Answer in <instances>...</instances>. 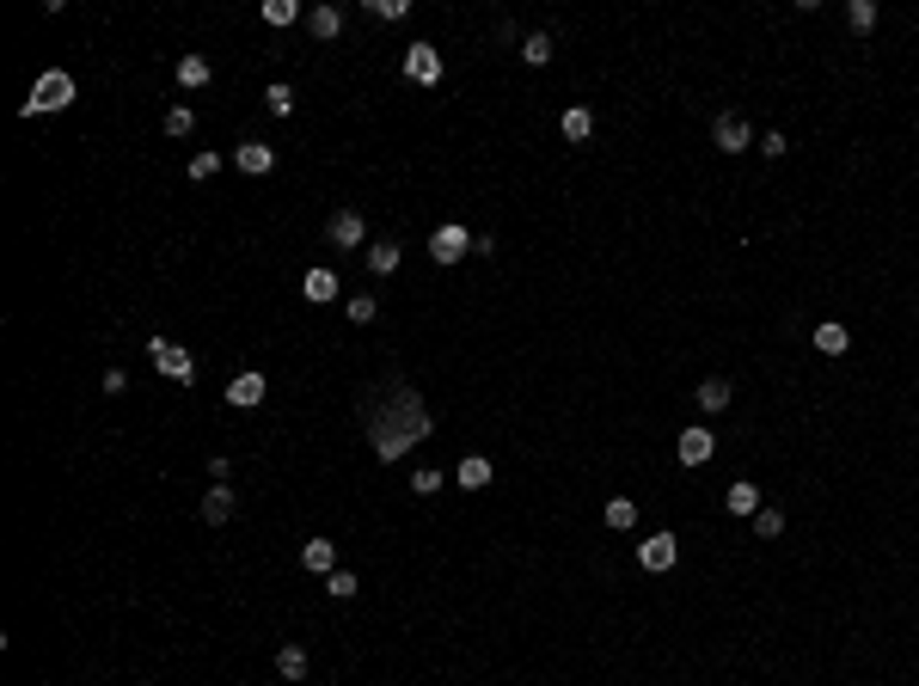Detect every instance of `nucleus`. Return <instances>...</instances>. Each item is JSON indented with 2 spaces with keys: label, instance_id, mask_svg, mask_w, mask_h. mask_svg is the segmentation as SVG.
Here are the masks:
<instances>
[{
  "label": "nucleus",
  "instance_id": "nucleus-36",
  "mask_svg": "<svg viewBox=\"0 0 919 686\" xmlns=\"http://www.w3.org/2000/svg\"><path fill=\"white\" fill-rule=\"evenodd\" d=\"M784 147H791V141H784V136H779V129H766V136H760V154H766V160H779V154H784Z\"/></svg>",
  "mask_w": 919,
  "mask_h": 686
},
{
  "label": "nucleus",
  "instance_id": "nucleus-20",
  "mask_svg": "<svg viewBox=\"0 0 919 686\" xmlns=\"http://www.w3.org/2000/svg\"><path fill=\"white\" fill-rule=\"evenodd\" d=\"M699 411H705V417H717V411H729V380H705V386H699Z\"/></svg>",
  "mask_w": 919,
  "mask_h": 686
},
{
  "label": "nucleus",
  "instance_id": "nucleus-33",
  "mask_svg": "<svg viewBox=\"0 0 919 686\" xmlns=\"http://www.w3.org/2000/svg\"><path fill=\"white\" fill-rule=\"evenodd\" d=\"M215 172H221V154H197V160H190V178H197V184L215 178Z\"/></svg>",
  "mask_w": 919,
  "mask_h": 686
},
{
  "label": "nucleus",
  "instance_id": "nucleus-29",
  "mask_svg": "<svg viewBox=\"0 0 919 686\" xmlns=\"http://www.w3.org/2000/svg\"><path fill=\"white\" fill-rule=\"evenodd\" d=\"M190 129H197V110H190V104H172V110H166V136H190Z\"/></svg>",
  "mask_w": 919,
  "mask_h": 686
},
{
  "label": "nucleus",
  "instance_id": "nucleus-30",
  "mask_svg": "<svg viewBox=\"0 0 919 686\" xmlns=\"http://www.w3.org/2000/svg\"><path fill=\"white\" fill-rule=\"evenodd\" d=\"M754 533H760V540H779V533H784V514L779 509H760V514H754Z\"/></svg>",
  "mask_w": 919,
  "mask_h": 686
},
{
  "label": "nucleus",
  "instance_id": "nucleus-31",
  "mask_svg": "<svg viewBox=\"0 0 919 686\" xmlns=\"http://www.w3.org/2000/svg\"><path fill=\"white\" fill-rule=\"evenodd\" d=\"M375 312H380L375 295H349V319H356V325H375Z\"/></svg>",
  "mask_w": 919,
  "mask_h": 686
},
{
  "label": "nucleus",
  "instance_id": "nucleus-12",
  "mask_svg": "<svg viewBox=\"0 0 919 686\" xmlns=\"http://www.w3.org/2000/svg\"><path fill=\"white\" fill-rule=\"evenodd\" d=\"M208 80H215V62H208V56H197V49H184V56H178V86H190V92H197V86H208Z\"/></svg>",
  "mask_w": 919,
  "mask_h": 686
},
{
  "label": "nucleus",
  "instance_id": "nucleus-27",
  "mask_svg": "<svg viewBox=\"0 0 919 686\" xmlns=\"http://www.w3.org/2000/svg\"><path fill=\"white\" fill-rule=\"evenodd\" d=\"M264 110H270V117H288V110H295V92H288L282 80H276V86H264Z\"/></svg>",
  "mask_w": 919,
  "mask_h": 686
},
{
  "label": "nucleus",
  "instance_id": "nucleus-7",
  "mask_svg": "<svg viewBox=\"0 0 919 686\" xmlns=\"http://www.w3.org/2000/svg\"><path fill=\"white\" fill-rule=\"evenodd\" d=\"M331 245H343V251L362 245V251H368V221H362L356 208H338V215H331Z\"/></svg>",
  "mask_w": 919,
  "mask_h": 686
},
{
  "label": "nucleus",
  "instance_id": "nucleus-25",
  "mask_svg": "<svg viewBox=\"0 0 919 686\" xmlns=\"http://www.w3.org/2000/svg\"><path fill=\"white\" fill-rule=\"evenodd\" d=\"M816 349H821V356H846V349H852L846 325H816Z\"/></svg>",
  "mask_w": 919,
  "mask_h": 686
},
{
  "label": "nucleus",
  "instance_id": "nucleus-22",
  "mask_svg": "<svg viewBox=\"0 0 919 686\" xmlns=\"http://www.w3.org/2000/svg\"><path fill=\"white\" fill-rule=\"evenodd\" d=\"M276 674H282V681H306V650L301 644H282V650H276Z\"/></svg>",
  "mask_w": 919,
  "mask_h": 686
},
{
  "label": "nucleus",
  "instance_id": "nucleus-4",
  "mask_svg": "<svg viewBox=\"0 0 919 686\" xmlns=\"http://www.w3.org/2000/svg\"><path fill=\"white\" fill-rule=\"evenodd\" d=\"M405 80L436 86V80H442V49H436V43H411L405 49Z\"/></svg>",
  "mask_w": 919,
  "mask_h": 686
},
{
  "label": "nucleus",
  "instance_id": "nucleus-18",
  "mask_svg": "<svg viewBox=\"0 0 919 686\" xmlns=\"http://www.w3.org/2000/svg\"><path fill=\"white\" fill-rule=\"evenodd\" d=\"M454 479L466 484V490H484V484H490V460H484V453H466V460L454 466Z\"/></svg>",
  "mask_w": 919,
  "mask_h": 686
},
{
  "label": "nucleus",
  "instance_id": "nucleus-2",
  "mask_svg": "<svg viewBox=\"0 0 919 686\" xmlns=\"http://www.w3.org/2000/svg\"><path fill=\"white\" fill-rule=\"evenodd\" d=\"M74 104V74L49 68L43 80L31 86V99H25V117H49V110H68Z\"/></svg>",
  "mask_w": 919,
  "mask_h": 686
},
{
  "label": "nucleus",
  "instance_id": "nucleus-34",
  "mask_svg": "<svg viewBox=\"0 0 919 686\" xmlns=\"http://www.w3.org/2000/svg\"><path fill=\"white\" fill-rule=\"evenodd\" d=\"M368 13H375V19H405L411 6L405 0H368Z\"/></svg>",
  "mask_w": 919,
  "mask_h": 686
},
{
  "label": "nucleus",
  "instance_id": "nucleus-5",
  "mask_svg": "<svg viewBox=\"0 0 919 686\" xmlns=\"http://www.w3.org/2000/svg\"><path fill=\"white\" fill-rule=\"evenodd\" d=\"M675 558H681V546H675V533H649L644 546H638V564H644L649 576H662V570H675Z\"/></svg>",
  "mask_w": 919,
  "mask_h": 686
},
{
  "label": "nucleus",
  "instance_id": "nucleus-24",
  "mask_svg": "<svg viewBox=\"0 0 919 686\" xmlns=\"http://www.w3.org/2000/svg\"><path fill=\"white\" fill-rule=\"evenodd\" d=\"M877 19H883V6H877V0H852V6H846V25H852V31H877Z\"/></svg>",
  "mask_w": 919,
  "mask_h": 686
},
{
  "label": "nucleus",
  "instance_id": "nucleus-8",
  "mask_svg": "<svg viewBox=\"0 0 919 686\" xmlns=\"http://www.w3.org/2000/svg\"><path fill=\"white\" fill-rule=\"evenodd\" d=\"M466 251H473V233H466V227H454V221H447L442 233L429 240V258H436V264H460Z\"/></svg>",
  "mask_w": 919,
  "mask_h": 686
},
{
  "label": "nucleus",
  "instance_id": "nucleus-13",
  "mask_svg": "<svg viewBox=\"0 0 919 686\" xmlns=\"http://www.w3.org/2000/svg\"><path fill=\"white\" fill-rule=\"evenodd\" d=\"M234 509H239V497L227 490V484H215V490L203 497V521H208V527H227V521H234Z\"/></svg>",
  "mask_w": 919,
  "mask_h": 686
},
{
  "label": "nucleus",
  "instance_id": "nucleus-9",
  "mask_svg": "<svg viewBox=\"0 0 919 686\" xmlns=\"http://www.w3.org/2000/svg\"><path fill=\"white\" fill-rule=\"evenodd\" d=\"M711 141H717V147H723V154H742V147H748V141H754L748 117H736V110H729V117H717V123H711Z\"/></svg>",
  "mask_w": 919,
  "mask_h": 686
},
{
  "label": "nucleus",
  "instance_id": "nucleus-26",
  "mask_svg": "<svg viewBox=\"0 0 919 686\" xmlns=\"http://www.w3.org/2000/svg\"><path fill=\"white\" fill-rule=\"evenodd\" d=\"M607 527H619V533L638 527V503H632V497H613V503H607Z\"/></svg>",
  "mask_w": 919,
  "mask_h": 686
},
{
  "label": "nucleus",
  "instance_id": "nucleus-3",
  "mask_svg": "<svg viewBox=\"0 0 919 686\" xmlns=\"http://www.w3.org/2000/svg\"><path fill=\"white\" fill-rule=\"evenodd\" d=\"M147 349H154V368H160L166 380H184V386L197 380V356H190V349H178V343H166V338H154Z\"/></svg>",
  "mask_w": 919,
  "mask_h": 686
},
{
  "label": "nucleus",
  "instance_id": "nucleus-14",
  "mask_svg": "<svg viewBox=\"0 0 919 686\" xmlns=\"http://www.w3.org/2000/svg\"><path fill=\"white\" fill-rule=\"evenodd\" d=\"M723 509H729V514H760V484L736 479L729 490H723Z\"/></svg>",
  "mask_w": 919,
  "mask_h": 686
},
{
  "label": "nucleus",
  "instance_id": "nucleus-37",
  "mask_svg": "<svg viewBox=\"0 0 919 686\" xmlns=\"http://www.w3.org/2000/svg\"><path fill=\"white\" fill-rule=\"evenodd\" d=\"M104 392H110V399H117V392H129V374H123V368H110V374H104Z\"/></svg>",
  "mask_w": 919,
  "mask_h": 686
},
{
  "label": "nucleus",
  "instance_id": "nucleus-28",
  "mask_svg": "<svg viewBox=\"0 0 919 686\" xmlns=\"http://www.w3.org/2000/svg\"><path fill=\"white\" fill-rule=\"evenodd\" d=\"M295 19H301L295 0H264V25H295Z\"/></svg>",
  "mask_w": 919,
  "mask_h": 686
},
{
  "label": "nucleus",
  "instance_id": "nucleus-16",
  "mask_svg": "<svg viewBox=\"0 0 919 686\" xmlns=\"http://www.w3.org/2000/svg\"><path fill=\"white\" fill-rule=\"evenodd\" d=\"M306 31L319 37V43H331V37L343 31V13L338 6H313V13H306Z\"/></svg>",
  "mask_w": 919,
  "mask_h": 686
},
{
  "label": "nucleus",
  "instance_id": "nucleus-23",
  "mask_svg": "<svg viewBox=\"0 0 919 686\" xmlns=\"http://www.w3.org/2000/svg\"><path fill=\"white\" fill-rule=\"evenodd\" d=\"M521 62H527V68H545V62H552V37L527 31V37H521Z\"/></svg>",
  "mask_w": 919,
  "mask_h": 686
},
{
  "label": "nucleus",
  "instance_id": "nucleus-32",
  "mask_svg": "<svg viewBox=\"0 0 919 686\" xmlns=\"http://www.w3.org/2000/svg\"><path fill=\"white\" fill-rule=\"evenodd\" d=\"M325 588H331V601H349V594H356L362 583H356L349 570H331V576H325Z\"/></svg>",
  "mask_w": 919,
  "mask_h": 686
},
{
  "label": "nucleus",
  "instance_id": "nucleus-35",
  "mask_svg": "<svg viewBox=\"0 0 919 686\" xmlns=\"http://www.w3.org/2000/svg\"><path fill=\"white\" fill-rule=\"evenodd\" d=\"M411 490H417V497H436V490H442V479L423 466V472H411Z\"/></svg>",
  "mask_w": 919,
  "mask_h": 686
},
{
  "label": "nucleus",
  "instance_id": "nucleus-21",
  "mask_svg": "<svg viewBox=\"0 0 919 686\" xmlns=\"http://www.w3.org/2000/svg\"><path fill=\"white\" fill-rule=\"evenodd\" d=\"M362 258H368V270H375V276H393V270H399V258H405V251H399V245H393V240H380V245H368Z\"/></svg>",
  "mask_w": 919,
  "mask_h": 686
},
{
  "label": "nucleus",
  "instance_id": "nucleus-19",
  "mask_svg": "<svg viewBox=\"0 0 919 686\" xmlns=\"http://www.w3.org/2000/svg\"><path fill=\"white\" fill-rule=\"evenodd\" d=\"M301 288H306V301H319V307L343 295V288H338V276H331V270H306V282H301Z\"/></svg>",
  "mask_w": 919,
  "mask_h": 686
},
{
  "label": "nucleus",
  "instance_id": "nucleus-6",
  "mask_svg": "<svg viewBox=\"0 0 919 686\" xmlns=\"http://www.w3.org/2000/svg\"><path fill=\"white\" fill-rule=\"evenodd\" d=\"M675 453H681V466H705L717 453V435L705 429V423H693V429H681V442H675Z\"/></svg>",
  "mask_w": 919,
  "mask_h": 686
},
{
  "label": "nucleus",
  "instance_id": "nucleus-10",
  "mask_svg": "<svg viewBox=\"0 0 919 686\" xmlns=\"http://www.w3.org/2000/svg\"><path fill=\"white\" fill-rule=\"evenodd\" d=\"M234 166L252 172V178H264V172L276 166V147H270V141H239V147H234Z\"/></svg>",
  "mask_w": 919,
  "mask_h": 686
},
{
  "label": "nucleus",
  "instance_id": "nucleus-11",
  "mask_svg": "<svg viewBox=\"0 0 919 686\" xmlns=\"http://www.w3.org/2000/svg\"><path fill=\"white\" fill-rule=\"evenodd\" d=\"M227 405H234V411H252V405H264V374H239V380H227Z\"/></svg>",
  "mask_w": 919,
  "mask_h": 686
},
{
  "label": "nucleus",
  "instance_id": "nucleus-17",
  "mask_svg": "<svg viewBox=\"0 0 919 686\" xmlns=\"http://www.w3.org/2000/svg\"><path fill=\"white\" fill-rule=\"evenodd\" d=\"M558 129H564L570 141H588L595 136V110H588V104H570V110L558 117Z\"/></svg>",
  "mask_w": 919,
  "mask_h": 686
},
{
  "label": "nucleus",
  "instance_id": "nucleus-15",
  "mask_svg": "<svg viewBox=\"0 0 919 686\" xmlns=\"http://www.w3.org/2000/svg\"><path fill=\"white\" fill-rule=\"evenodd\" d=\"M301 564H306V570H319V576H331V570H338V546H331V540H306Z\"/></svg>",
  "mask_w": 919,
  "mask_h": 686
},
{
  "label": "nucleus",
  "instance_id": "nucleus-1",
  "mask_svg": "<svg viewBox=\"0 0 919 686\" xmlns=\"http://www.w3.org/2000/svg\"><path fill=\"white\" fill-rule=\"evenodd\" d=\"M393 405H399V417H393V423H375V453H380V460H405V447L423 442V435L436 429V423H429V411L417 405V392H405V386H399V392H393Z\"/></svg>",
  "mask_w": 919,
  "mask_h": 686
}]
</instances>
